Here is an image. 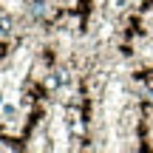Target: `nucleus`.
I'll list each match as a JSON object with an SVG mask.
<instances>
[{
  "instance_id": "nucleus-1",
  "label": "nucleus",
  "mask_w": 153,
  "mask_h": 153,
  "mask_svg": "<svg viewBox=\"0 0 153 153\" xmlns=\"http://www.w3.org/2000/svg\"><path fill=\"white\" fill-rule=\"evenodd\" d=\"M9 34H11V17L0 14V37H9Z\"/></svg>"
}]
</instances>
